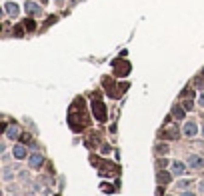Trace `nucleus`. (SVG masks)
Listing matches in <instances>:
<instances>
[{"label":"nucleus","mask_w":204,"mask_h":196,"mask_svg":"<svg viewBox=\"0 0 204 196\" xmlns=\"http://www.w3.org/2000/svg\"><path fill=\"white\" fill-rule=\"evenodd\" d=\"M92 112H94V116L100 120V122H104L106 120V108H104V104H102L100 100L92 102Z\"/></svg>","instance_id":"obj_1"},{"label":"nucleus","mask_w":204,"mask_h":196,"mask_svg":"<svg viewBox=\"0 0 204 196\" xmlns=\"http://www.w3.org/2000/svg\"><path fill=\"white\" fill-rule=\"evenodd\" d=\"M42 162H44V156H42V154L34 152L32 156H30V166H32V168H40V166H42Z\"/></svg>","instance_id":"obj_2"},{"label":"nucleus","mask_w":204,"mask_h":196,"mask_svg":"<svg viewBox=\"0 0 204 196\" xmlns=\"http://www.w3.org/2000/svg\"><path fill=\"white\" fill-rule=\"evenodd\" d=\"M114 68H116V74H126V72L130 70V64L128 62H120V60H116V62H114Z\"/></svg>","instance_id":"obj_3"},{"label":"nucleus","mask_w":204,"mask_h":196,"mask_svg":"<svg viewBox=\"0 0 204 196\" xmlns=\"http://www.w3.org/2000/svg\"><path fill=\"white\" fill-rule=\"evenodd\" d=\"M188 164L192 168H202L204 166V158L202 156H196V154H192V156L188 158Z\"/></svg>","instance_id":"obj_4"},{"label":"nucleus","mask_w":204,"mask_h":196,"mask_svg":"<svg viewBox=\"0 0 204 196\" xmlns=\"http://www.w3.org/2000/svg\"><path fill=\"white\" fill-rule=\"evenodd\" d=\"M196 132H198V126H196L194 120H192V122H186V124H184V134H186V136H194Z\"/></svg>","instance_id":"obj_5"},{"label":"nucleus","mask_w":204,"mask_h":196,"mask_svg":"<svg viewBox=\"0 0 204 196\" xmlns=\"http://www.w3.org/2000/svg\"><path fill=\"white\" fill-rule=\"evenodd\" d=\"M12 154H14L16 160H22V158H26V148H24V146H20V144H16L14 150H12Z\"/></svg>","instance_id":"obj_6"},{"label":"nucleus","mask_w":204,"mask_h":196,"mask_svg":"<svg viewBox=\"0 0 204 196\" xmlns=\"http://www.w3.org/2000/svg\"><path fill=\"white\" fill-rule=\"evenodd\" d=\"M26 10H28L30 14H36V16L42 14V8H40L36 2H26Z\"/></svg>","instance_id":"obj_7"},{"label":"nucleus","mask_w":204,"mask_h":196,"mask_svg":"<svg viewBox=\"0 0 204 196\" xmlns=\"http://www.w3.org/2000/svg\"><path fill=\"white\" fill-rule=\"evenodd\" d=\"M172 172H174L176 176H182V174L186 172V166L182 162H178V160H176V162H172Z\"/></svg>","instance_id":"obj_8"},{"label":"nucleus","mask_w":204,"mask_h":196,"mask_svg":"<svg viewBox=\"0 0 204 196\" xmlns=\"http://www.w3.org/2000/svg\"><path fill=\"white\" fill-rule=\"evenodd\" d=\"M18 134H20V130H18V126H16V124L8 126V130H6V136H8L10 140H16V138H18Z\"/></svg>","instance_id":"obj_9"},{"label":"nucleus","mask_w":204,"mask_h":196,"mask_svg":"<svg viewBox=\"0 0 204 196\" xmlns=\"http://www.w3.org/2000/svg\"><path fill=\"white\" fill-rule=\"evenodd\" d=\"M4 8H6V12H8L10 16H16V14H18V4H14V2H6Z\"/></svg>","instance_id":"obj_10"},{"label":"nucleus","mask_w":204,"mask_h":196,"mask_svg":"<svg viewBox=\"0 0 204 196\" xmlns=\"http://www.w3.org/2000/svg\"><path fill=\"white\" fill-rule=\"evenodd\" d=\"M156 180L160 182V184H166V182H170V174H168V172H160L156 176Z\"/></svg>","instance_id":"obj_11"},{"label":"nucleus","mask_w":204,"mask_h":196,"mask_svg":"<svg viewBox=\"0 0 204 196\" xmlns=\"http://www.w3.org/2000/svg\"><path fill=\"white\" fill-rule=\"evenodd\" d=\"M172 114H174L178 120H182V118H184V110H182L180 106H174V110H172Z\"/></svg>","instance_id":"obj_12"},{"label":"nucleus","mask_w":204,"mask_h":196,"mask_svg":"<svg viewBox=\"0 0 204 196\" xmlns=\"http://www.w3.org/2000/svg\"><path fill=\"white\" fill-rule=\"evenodd\" d=\"M24 26H26V30H30V32H32V30L36 28V24H34V20H26V22H24Z\"/></svg>","instance_id":"obj_13"},{"label":"nucleus","mask_w":204,"mask_h":196,"mask_svg":"<svg viewBox=\"0 0 204 196\" xmlns=\"http://www.w3.org/2000/svg\"><path fill=\"white\" fill-rule=\"evenodd\" d=\"M188 184H192V180H180L178 184H176V188H186Z\"/></svg>","instance_id":"obj_14"},{"label":"nucleus","mask_w":204,"mask_h":196,"mask_svg":"<svg viewBox=\"0 0 204 196\" xmlns=\"http://www.w3.org/2000/svg\"><path fill=\"white\" fill-rule=\"evenodd\" d=\"M14 34H16V36H20V34H22V28H20V26H16V28H14Z\"/></svg>","instance_id":"obj_15"},{"label":"nucleus","mask_w":204,"mask_h":196,"mask_svg":"<svg viewBox=\"0 0 204 196\" xmlns=\"http://www.w3.org/2000/svg\"><path fill=\"white\" fill-rule=\"evenodd\" d=\"M200 192L204 194V182H200Z\"/></svg>","instance_id":"obj_16"},{"label":"nucleus","mask_w":204,"mask_h":196,"mask_svg":"<svg viewBox=\"0 0 204 196\" xmlns=\"http://www.w3.org/2000/svg\"><path fill=\"white\" fill-rule=\"evenodd\" d=\"M200 104H202V106H204V94H202V96H200Z\"/></svg>","instance_id":"obj_17"},{"label":"nucleus","mask_w":204,"mask_h":196,"mask_svg":"<svg viewBox=\"0 0 204 196\" xmlns=\"http://www.w3.org/2000/svg\"><path fill=\"white\" fill-rule=\"evenodd\" d=\"M182 196H194V194H192V192H184V194H182Z\"/></svg>","instance_id":"obj_18"},{"label":"nucleus","mask_w":204,"mask_h":196,"mask_svg":"<svg viewBox=\"0 0 204 196\" xmlns=\"http://www.w3.org/2000/svg\"><path fill=\"white\" fill-rule=\"evenodd\" d=\"M202 134H204V128H202Z\"/></svg>","instance_id":"obj_19"}]
</instances>
